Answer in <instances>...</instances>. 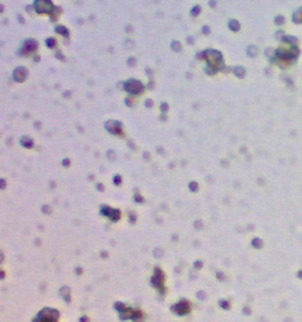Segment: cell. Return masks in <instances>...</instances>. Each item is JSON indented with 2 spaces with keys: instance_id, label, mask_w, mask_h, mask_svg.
Returning <instances> with one entry per match:
<instances>
[{
  "instance_id": "cell-3",
  "label": "cell",
  "mask_w": 302,
  "mask_h": 322,
  "mask_svg": "<svg viewBox=\"0 0 302 322\" xmlns=\"http://www.w3.org/2000/svg\"><path fill=\"white\" fill-rule=\"evenodd\" d=\"M276 22H279V24H282L283 22V18L280 16V18H276Z\"/></svg>"
},
{
  "instance_id": "cell-2",
  "label": "cell",
  "mask_w": 302,
  "mask_h": 322,
  "mask_svg": "<svg viewBox=\"0 0 302 322\" xmlns=\"http://www.w3.org/2000/svg\"><path fill=\"white\" fill-rule=\"evenodd\" d=\"M284 40L286 42H289V43H292V45H295L296 43H297V39L295 37H284Z\"/></svg>"
},
{
  "instance_id": "cell-1",
  "label": "cell",
  "mask_w": 302,
  "mask_h": 322,
  "mask_svg": "<svg viewBox=\"0 0 302 322\" xmlns=\"http://www.w3.org/2000/svg\"><path fill=\"white\" fill-rule=\"evenodd\" d=\"M293 21L295 24H302V7L296 10L293 16Z\"/></svg>"
}]
</instances>
